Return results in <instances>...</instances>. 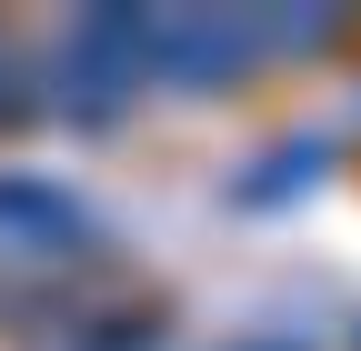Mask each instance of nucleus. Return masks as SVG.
I'll list each match as a JSON object with an SVG mask.
<instances>
[{"mask_svg": "<svg viewBox=\"0 0 361 351\" xmlns=\"http://www.w3.org/2000/svg\"><path fill=\"white\" fill-rule=\"evenodd\" d=\"M311 161H322V141H291V151H271V161H261V181H241L231 201H241V211H251V201L271 211V201H291V191H311Z\"/></svg>", "mask_w": 361, "mask_h": 351, "instance_id": "obj_4", "label": "nucleus"}, {"mask_svg": "<svg viewBox=\"0 0 361 351\" xmlns=\"http://www.w3.org/2000/svg\"><path fill=\"white\" fill-rule=\"evenodd\" d=\"M40 80L61 91V121H80V130H111V121L130 111V91H141V61L121 51L111 11H80V20L61 30V51L40 61Z\"/></svg>", "mask_w": 361, "mask_h": 351, "instance_id": "obj_2", "label": "nucleus"}, {"mask_svg": "<svg viewBox=\"0 0 361 351\" xmlns=\"http://www.w3.org/2000/svg\"><path fill=\"white\" fill-rule=\"evenodd\" d=\"M121 51L141 61V80H171V91H231L241 70L271 61V20L261 11H111Z\"/></svg>", "mask_w": 361, "mask_h": 351, "instance_id": "obj_1", "label": "nucleus"}, {"mask_svg": "<svg viewBox=\"0 0 361 351\" xmlns=\"http://www.w3.org/2000/svg\"><path fill=\"white\" fill-rule=\"evenodd\" d=\"M0 251L11 261H80V251H101V221H90L71 191L0 171Z\"/></svg>", "mask_w": 361, "mask_h": 351, "instance_id": "obj_3", "label": "nucleus"}]
</instances>
